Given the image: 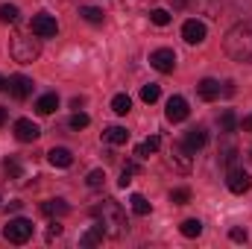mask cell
<instances>
[{
  "mask_svg": "<svg viewBox=\"0 0 252 249\" xmlns=\"http://www.w3.org/2000/svg\"><path fill=\"white\" fill-rule=\"evenodd\" d=\"M91 214L103 223L106 238H124L126 229H129L126 214H124V208H121V202H118V199H103L100 205H94V211H91Z\"/></svg>",
  "mask_w": 252,
  "mask_h": 249,
  "instance_id": "obj_1",
  "label": "cell"
},
{
  "mask_svg": "<svg viewBox=\"0 0 252 249\" xmlns=\"http://www.w3.org/2000/svg\"><path fill=\"white\" fill-rule=\"evenodd\" d=\"M226 53L241 64H252V24H235L223 41Z\"/></svg>",
  "mask_w": 252,
  "mask_h": 249,
  "instance_id": "obj_2",
  "label": "cell"
},
{
  "mask_svg": "<svg viewBox=\"0 0 252 249\" xmlns=\"http://www.w3.org/2000/svg\"><path fill=\"white\" fill-rule=\"evenodd\" d=\"M9 53L18 64H32L41 53V44H38V35L30 30V32H15L12 35V44H9Z\"/></svg>",
  "mask_w": 252,
  "mask_h": 249,
  "instance_id": "obj_3",
  "label": "cell"
},
{
  "mask_svg": "<svg viewBox=\"0 0 252 249\" xmlns=\"http://www.w3.org/2000/svg\"><path fill=\"white\" fill-rule=\"evenodd\" d=\"M3 238H6L9 244H27V241L32 238V223H30V220H24V217H15V220H9V223H6Z\"/></svg>",
  "mask_w": 252,
  "mask_h": 249,
  "instance_id": "obj_4",
  "label": "cell"
},
{
  "mask_svg": "<svg viewBox=\"0 0 252 249\" xmlns=\"http://www.w3.org/2000/svg\"><path fill=\"white\" fill-rule=\"evenodd\" d=\"M167 161H170V167L173 170H179V173H190V167H193V158H190V150L185 141H176L173 147H170V156H167Z\"/></svg>",
  "mask_w": 252,
  "mask_h": 249,
  "instance_id": "obj_5",
  "label": "cell"
},
{
  "mask_svg": "<svg viewBox=\"0 0 252 249\" xmlns=\"http://www.w3.org/2000/svg\"><path fill=\"white\" fill-rule=\"evenodd\" d=\"M30 30H32L38 38H53V35L59 32V24H56V18H53V15H47V12H38V15L32 18Z\"/></svg>",
  "mask_w": 252,
  "mask_h": 249,
  "instance_id": "obj_6",
  "label": "cell"
},
{
  "mask_svg": "<svg viewBox=\"0 0 252 249\" xmlns=\"http://www.w3.org/2000/svg\"><path fill=\"white\" fill-rule=\"evenodd\" d=\"M150 64H153L158 73H173V67H176V53L167 50V47L153 50V53H150Z\"/></svg>",
  "mask_w": 252,
  "mask_h": 249,
  "instance_id": "obj_7",
  "label": "cell"
},
{
  "mask_svg": "<svg viewBox=\"0 0 252 249\" xmlns=\"http://www.w3.org/2000/svg\"><path fill=\"white\" fill-rule=\"evenodd\" d=\"M9 94L15 97V100H27L30 94H32V79L30 76H24V73H15V76H9Z\"/></svg>",
  "mask_w": 252,
  "mask_h": 249,
  "instance_id": "obj_8",
  "label": "cell"
},
{
  "mask_svg": "<svg viewBox=\"0 0 252 249\" xmlns=\"http://www.w3.org/2000/svg\"><path fill=\"white\" fill-rule=\"evenodd\" d=\"M226 185L232 193H247L252 187V176L247 170H238V167H229V179H226Z\"/></svg>",
  "mask_w": 252,
  "mask_h": 249,
  "instance_id": "obj_9",
  "label": "cell"
},
{
  "mask_svg": "<svg viewBox=\"0 0 252 249\" xmlns=\"http://www.w3.org/2000/svg\"><path fill=\"white\" fill-rule=\"evenodd\" d=\"M164 118L170 121V124H182L185 118H188V103H185V97H170L167 100V109H164Z\"/></svg>",
  "mask_w": 252,
  "mask_h": 249,
  "instance_id": "obj_10",
  "label": "cell"
},
{
  "mask_svg": "<svg viewBox=\"0 0 252 249\" xmlns=\"http://www.w3.org/2000/svg\"><path fill=\"white\" fill-rule=\"evenodd\" d=\"M182 38H185L188 44H202V41H205V24L196 21V18L185 21V24H182Z\"/></svg>",
  "mask_w": 252,
  "mask_h": 249,
  "instance_id": "obj_11",
  "label": "cell"
},
{
  "mask_svg": "<svg viewBox=\"0 0 252 249\" xmlns=\"http://www.w3.org/2000/svg\"><path fill=\"white\" fill-rule=\"evenodd\" d=\"M38 135H41L38 124H32V121H27V118H21V121L15 124V138H18V141H24V144H32Z\"/></svg>",
  "mask_w": 252,
  "mask_h": 249,
  "instance_id": "obj_12",
  "label": "cell"
},
{
  "mask_svg": "<svg viewBox=\"0 0 252 249\" xmlns=\"http://www.w3.org/2000/svg\"><path fill=\"white\" fill-rule=\"evenodd\" d=\"M185 144H188L190 153H196V150H202L205 144H208V132L202 129V126H193L188 135H185Z\"/></svg>",
  "mask_w": 252,
  "mask_h": 249,
  "instance_id": "obj_13",
  "label": "cell"
},
{
  "mask_svg": "<svg viewBox=\"0 0 252 249\" xmlns=\"http://www.w3.org/2000/svg\"><path fill=\"white\" fill-rule=\"evenodd\" d=\"M47 161H50L53 167H70V164H73V153L64 150V147H53V150L47 153Z\"/></svg>",
  "mask_w": 252,
  "mask_h": 249,
  "instance_id": "obj_14",
  "label": "cell"
},
{
  "mask_svg": "<svg viewBox=\"0 0 252 249\" xmlns=\"http://www.w3.org/2000/svg\"><path fill=\"white\" fill-rule=\"evenodd\" d=\"M196 94H199L205 103H211V100L220 97V82H217V79H202V82L196 85Z\"/></svg>",
  "mask_w": 252,
  "mask_h": 249,
  "instance_id": "obj_15",
  "label": "cell"
},
{
  "mask_svg": "<svg viewBox=\"0 0 252 249\" xmlns=\"http://www.w3.org/2000/svg\"><path fill=\"white\" fill-rule=\"evenodd\" d=\"M103 238H106V229H103V223L97 220V223L79 238V244H82V247H97V244H103Z\"/></svg>",
  "mask_w": 252,
  "mask_h": 249,
  "instance_id": "obj_16",
  "label": "cell"
},
{
  "mask_svg": "<svg viewBox=\"0 0 252 249\" xmlns=\"http://www.w3.org/2000/svg\"><path fill=\"white\" fill-rule=\"evenodd\" d=\"M67 211H70V205L64 199H47V202H41V214H47V217H64Z\"/></svg>",
  "mask_w": 252,
  "mask_h": 249,
  "instance_id": "obj_17",
  "label": "cell"
},
{
  "mask_svg": "<svg viewBox=\"0 0 252 249\" xmlns=\"http://www.w3.org/2000/svg\"><path fill=\"white\" fill-rule=\"evenodd\" d=\"M103 141H109V144H115V147H121L129 141V132H126L124 126H109L106 132H103Z\"/></svg>",
  "mask_w": 252,
  "mask_h": 249,
  "instance_id": "obj_18",
  "label": "cell"
},
{
  "mask_svg": "<svg viewBox=\"0 0 252 249\" xmlns=\"http://www.w3.org/2000/svg\"><path fill=\"white\" fill-rule=\"evenodd\" d=\"M59 109V97L56 94H44V97H38V103H35V112L38 115H53Z\"/></svg>",
  "mask_w": 252,
  "mask_h": 249,
  "instance_id": "obj_19",
  "label": "cell"
},
{
  "mask_svg": "<svg viewBox=\"0 0 252 249\" xmlns=\"http://www.w3.org/2000/svg\"><path fill=\"white\" fill-rule=\"evenodd\" d=\"M79 18L88 21V24H103L106 21V12L97 9V6H79Z\"/></svg>",
  "mask_w": 252,
  "mask_h": 249,
  "instance_id": "obj_20",
  "label": "cell"
},
{
  "mask_svg": "<svg viewBox=\"0 0 252 249\" xmlns=\"http://www.w3.org/2000/svg\"><path fill=\"white\" fill-rule=\"evenodd\" d=\"M158 144H161V141H158V135H150L144 144H138V147H135V156H138V158H150V156L158 150Z\"/></svg>",
  "mask_w": 252,
  "mask_h": 249,
  "instance_id": "obj_21",
  "label": "cell"
},
{
  "mask_svg": "<svg viewBox=\"0 0 252 249\" xmlns=\"http://www.w3.org/2000/svg\"><path fill=\"white\" fill-rule=\"evenodd\" d=\"M129 202H132V211H135L138 217H147V214L153 211V205H150V202H147V196H141V193H132V199H129Z\"/></svg>",
  "mask_w": 252,
  "mask_h": 249,
  "instance_id": "obj_22",
  "label": "cell"
},
{
  "mask_svg": "<svg viewBox=\"0 0 252 249\" xmlns=\"http://www.w3.org/2000/svg\"><path fill=\"white\" fill-rule=\"evenodd\" d=\"M235 129H238V118H235V112H232V109H226V112H223V118H220V132H226V135H229V132H235Z\"/></svg>",
  "mask_w": 252,
  "mask_h": 249,
  "instance_id": "obj_23",
  "label": "cell"
},
{
  "mask_svg": "<svg viewBox=\"0 0 252 249\" xmlns=\"http://www.w3.org/2000/svg\"><path fill=\"white\" fill-rule=\"evenodd\" d=\"M179 232H182L185 238H199V235H202V223H199V220H185V223L179 226Z\"/></svg>",
  "mask_w": 252,
  "mask_h": 249,
  "instance_id": "obj_24",
  "label": "cell"
},
{
  "mask_svg": "<svg viewBox=\"0 0 252 249\" xmlns=\"http://www.w3.org/2000/svg\"><path fill=\"white\" fill-rule=\"evenodd\" d=\"M129 109H132V100H129L126 94H118V97L112 100V112H115V115H129Z\"/></svg>",
  "mask_w": 252,
  "mask_h": 249,
  "instance_id": "obj_25",
  "label": "cell"
},
{
  "mask_svg": "<svg viewBox=\"0 0 252 249\" xmlns=\"http://www.w3.org/2000/svg\"><path fill=\"white\" fill-rule=\"evenodd\" d=\"M18 15H21L18 6H12V3H3V6H0V21H3V24H15Z\"/></svg>",
  "mask_w": 252,
  "mask_h": 249,
  "instance_id": "obj_26",
  "label": "cell"
},
{
  "mask_svg": "<svg viewBox=\"0 0 252 249\" xmlns=\"http://www.w3.org/2000/svg\"><path fill=\"white\" fill-rule=\"evenodd\" d=\"M158 97H161V88H158V85H153V82H150V85H144V88H141V100H144V103H156Z\"/></svg>",
  "mask_w": 252,
  "mask_h": 249,
  "instance_id": "obj_27",
  "label": "cell"
},
{
  "mask_svg": "<svg viewBox=\"0 0 252 249\" xmlns=\"http://www.w3.org/2000/svg\"><path fill=\"white\" fill-rule=\"evenodd\" d=\"M170 202H173V205H188L190 202V190L188 187H176V190H170Z\"/></svg>",
  "mask_w": 252,
  "mask_h": 249,
  "instance_id": "obj_28",
  "label": "cell"
},
{
  "mask_svg": "<svg viewBox=\"0 0 252 249\" xmlns=\"http://www.w3.org/2000/svg\"><path fill=\"white\" fill-rule=\"evenodd\" d=\"M150 21H153L156 27H167V24H170V12H167V9H153V12H150Z\"/></svg>",
  "mask_w": 252,
  "mask_h": 249,
  "instance_id": "obj_29",
  "label": "cell"
},
{
  "mask_svg": "<svg viewBox=\"0 0 252 249\" xmlns=\"http://www.w3.org/2000/svg\"><path fill=\"white\" fill-rule=\"evenodd\" d=\"M3 173H6L9 179H21V164H18L15 158H3Z\"/></svg>",
  "mask_w": 252,
  "mask_h": 249,
  "instance_id": "obj_30",
  "label": "cell"
},
{
  "mask_svg": "<svg viewBox=\"0 0 252 249\" xmlns=\"http://www.w3.org/2000/svg\"><path fill=\"white\" fill-rule=\"evenodd\" d=\"M135 170H138V167H135L132 161H126V167H124V173H121V179H118V185H121V187L132 185V173H135Z\"/></svg>",
  "mask_w": 252,
  "mask_h": 249,
  "instance_id": "obj_31",
  "label": "cell"
},
{
  "mask_svg": "<svg viewBox=\"0 0 252 249\" xmlns=\"http://www.w3.org/2000/svg\"><path fill=\"white\" fill-rule=\"evenodd\" d=\"M85 182H88V187H103V182H106V173H103V170H91Z\"/></svg>",
  "mask_w": 252,
  "mask_h": 249,
  "instance_id": "obj_32",
  "label": "cell"
},
{
  "mask_svg": "<svg viewBox=\"0 0 252 249\" xmlns=\"http://www.w3.org/2000/svg\"><path fill=\"white\" fill-rule=\"evenodd\" d=\"M88 126V115L85 112H76L73 118H70V129H85Z\"/></svg>",
  "mask_w": 252,
  "mask_h": 249,
  "instance_id": "obj_33",
  "label": "cell"
},
{
  "mask_svg": "<svg viewBox=\"0 0 252 249\" xmlns=\"http://www.w3.org/2000/svg\"><path fill=\"white\" fill-rule=\"evenodd\" d=\"M229 238H232L235 244H244V241H247V229H232V232H229Z\"/></svg>",
  "mask_w": 252,
  "mask_h": 249,
  "instance_id": "obj_34",
  "label": "cell"
},
{
  "mask_svg": "<svg viewBox=\"0 0 252 249\" xmlns=\"http://www.w3.org/2000/svg\"><path fill=\"white\" fill-rule=\"evenodd\" d=\"M62 235V226L59 223H50V229H47V241H53V238H59Z\"/></svg>",
  "mask_w": 252,
  "mask_h": 249,
  "instance_id": "obj_35",
  "label": "cell"
},
{
  "mask_svg": "<svg viewBox=\"0 0 252 249\" xmlns=\"http://www.w3.org/2000/svg\"><path fill=\"white\" fill-rule=\"evenodd\" d=\"M220 91H223L226 97H232V94H235V82H232V79H229V82H223V88H220Z\"/></svg>",
  "mask_w": 252,
  "mask_h": 249,
  "instance_id": "obj_36",
  "label": "cell"
},
{
  "mask_svg": "<svg viewBox=\"0 0 252 249\" xmlns=\"http://www.w3.org/2000/svg\"><path fill=\"white\" fill-rule=\"evenodd\" d=\"M241 129H244V132H252V115H247V118H244V121H241Z\"/></svg>",
  "mask_w": 252,
  "mask_h": 249,
  "instance_id": "obj_37",
  "label": "cell"
},
{
  "mask_svg": "<svg viewBox=\"0 0 252 249\" xmlns=\"http://www.w3.org/2000/svg\"><path fill=\"white\" fill-rule=\"evenodd\" d=\"M188 6V0H173V9H185Z\"/></svg>",
  "mask_w": 252,
  "mask_h": 249,
  "instance_id": "obj_38",
  "label": "cell"
},
{
  "mask_svg": "<svg viewBox=\"0 0 252 249\" xmlns=\"http://www.w3.org/2000/svg\"><path fill=\"white\" fill-rule=\"evenodd\" d=\"M6 124V109H3V106H0V126Z\"/></svg>",
  "mask_w": 252,
  "mask_h": 249,
  "instance_id": "obj_39",
  "label": "cell"
},
{
  "mask_svg": "<svg viewBox=\"0 0 252 249\" xmlns=\"http://www.w3.org/2000/svg\"><path fill=\"white\" fill-rule=\"evenodd\" d=\"M3 88H6V79H3V76H0V91H3Z\"/></svg>",
  "mask_w": 252,
  "mask_h": 249,
  "instance_id": "obj_40",
  "label": "cell"
},
{
  "mask_svg": "<svg viewBox=\"0 0 252 249\" xmlns=\"http://www.w3.org/2000/svg\"><path fill=\"white\" fill-rule=\"evenodd\" d=\"M250 158H252V153H250Z\"/></svg>",
  "mask_w": 252,
  "mask_h": 249,
  "instance_id": "obj_41",
  "label": "cell"
}]
</instances>
